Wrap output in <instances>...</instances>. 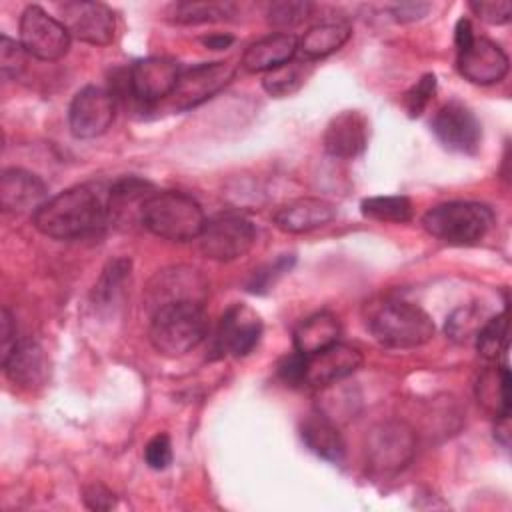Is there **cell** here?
I'll return each instance as SVG.
<instances>
[{
  "instance_id": "cell-1",
  "label": "cell",
  "mask_w": 512,
  "mask_h": 512,
  "mask_svg": "<svg viewBox=\"0 0 512 512\" xmlns=\"http://www.w3.org/2000/svg\"><path fill=\"white\" fill-rule=\"evenodd\" d=\"M108 218L106 202L88 184L70 186L48 198L34 214V228L54 240H70L98 230Z\"/></svg>"
},
{
  "instance_id": "cell-2",
  "label": "cell",
  "mask_w": 512,
  "mask_h": 512,
  "mask_svg": "<svg viewBox=\"0 0 512 512\" xmlns=\"http://www.w3.org/2000/svg\"><path fill=\"white\" fill-rule=\"evenodd\" d=\"M148 338L162 356H184L194 350L208 332V318L200 302H174L154 310Z\"/></svg>"
},
{
  "instance_id": "cell-3",
  "label": "cell",
  "mask_w": 512,
  "mask_h": 512,
  "mask_svg": "<svg viewBox=\"0 0 512 512\" xmlns=\"http://www.w3.org/2000/svg\"><path fill=\"white\" fill-rule=\"evenodd\" d=\"M140 224L170 242L196 240L206 224L200 204L178 190H156L142 208Z\"/></svg>"
},
{
  "instance_id": "cell-4",
  "label": "cell",
  "mask_w": 512,
  "mask_h": 512,
  "mask_svg": "<svg viewBox=\"0 0 512 512\" xmlns=\"http://www.w3.org/2000/svg\"><path fill=\"white\" fill-rule=\"evenodd\" d=\"M492 224L494 212L490 206L470 200L444 202L422 216V226L428 234L454 246L480 242L490 232Z\"/></svg>"
},
{
  "instance_id": "cell-5",
  "label": "cell",
  "mask_w": 512,
  "mask_h": 512,
  "mask_svg": "<svg viewBox=\"0 0 512 512\" xmlns=\"http://www.w3.org/2000/svg\"><path fill=\"white\" fill-rule=\"evenodd\" d=\"M368 328L388 348H418L430 342L436 330L432 318L420 306L402 300L378 306L368 320Z\"/></svg>"
},
{
  "instance_id": "cell-6",
  "label": "cell",
  "mask_w": 512,
  "mask_h": 512,
  "mask_svg": "<svg viewBox=\"0 0 512 512\" xmlns=\"http://www.w3.org/2000/svg\"><path fill=\"white\" fill-rule=\"evenodd\" d=\"M196 240L206 258L216 262H232L250 252L256 242V228L244 216L222 214L206 220Z\"/></svg>"
},
{
  "instance_id": "cell-7",
  "label": "cell",
  "mask_w": 512,
  "mask_h": 512,
  "mask_svg": "<svg viewBox=\"0 0 512 512\" xmlns=\"http://www.w3.org/2000/svg\"><path fill=\"white\" fill-rule=\"evenodd\" d=\"M70 32L40 6H26L20 16V46L42 62H56L70 50Z\"/></svg>"
},
{
  "instance_id": "cell-8",
  "label": "cell",
  "mask_w": 512,
  "mask_h": 512,
  "mask_svg": "<svg viewBox=\"0 0 512 512\" xmlns=\"http://www.w3.org/2000/svg\"><path fill=\"white\" fill-rule=\"evenodd\" d=\"M416 452L414 430L400 420H388L376 424L366 438V456L378 472L402 470Z\"/></svg>"
},
{
  "instance_id": "cell-9",
  "label": "cell",
  "mask_w": 512,
  "mask_h": 512,
  "mask_svg": "<svg viewBox=\"0 0 512 512\" xmlns=\"http://www.w3.org/2000/svg\"><path fill=\"white\" fill-rule=\"evenodd\" d=\"M208 296L206 278L190 266H172L158 270L146 286L144 304L152 314L154 310L174 304V302H200L204 304Z\"/></svg>"
},
{
  "instance_id": "cell-10",
  "label": "cell",
  "mask_w": 512,
  "mask_h": 512,
  "mask_svg": "<svg viewBox=\"0 0 512 512\" xmlns=\"http://www.w3.org/2000/svg\"><path fill=\"white\" fill-rule=\"evenodd\" d=\"M114 94L100 86L80 88L68 106V128L74 138L90 140L102 136L114 122Z\"/></svg>"
},
{
  "instance_id": "cell-11",
  "label": "cell",
  "mask_w": 512,
  "mask_h": 512,
  "mask_svg": "<svg viewBox=\"0 0 512 512\" xmlns=\"http://www.w3.org/2000/svg\"><path fill=\"white\" fill-rule=\"evenodd\" d=\"M236 74L232 62H204L180 72V78L170 94V104L176 110H190L210 100L230 84Z\"/></svg>"
},
{
  "instance_id": "cell-12",
  "label": "cell",
  "mask_w": 512,
  "mask_h": 512,
  "mask_svg": "<svg viewBox=\"0 0 512 512\" xmlns=\"http://www.w3.org/2000/svg\"><path fill=\"white\" fill-rule=\"evenodd\" d=\"M58 10L62 24L72 38L92 46H106L114 40L116 16L106 4L92 0H70L58 4Z\"/></svg>"
},
{
  "instance_id": "cell-13",
  "label": "cell",
  "mask_w": 512,
  "mask_h": 512,
  "mask_svg": "<svg viewBox=\"0 0 512 512\" xmlns=\"http://www.w3.org/2000/svg\"><path fill=\"white\" fill-rule=\"evenodd\" d=\"M304 356V354H302ZM362 352L356 346L334 342L302 360V384L326 388L352 376L362 366Z\"/></svg>"
},
{
  "instance_id": "cell-14",
  "label": "cell",
  "mask_w": 512,
  "mask_h": 512,
  "mask_svg": "<svg viewBox=\"0 0 512 512\" xmlns=\"http://www.w3.org/2000/svg\"><path fill=\"white\" fill-rule=\"evenodd\" d=\"M180 78V64L168 56H148L136 60L128 70V90L142 104L168 98Z\"/></svg>"
},
{
  "instance_id": "cell-15",
  "label": "cell",
  "mask_w": 512,
  "mask_h": 512,
  "mask_svg": "<svg viewBox=\"0 0 512 512\" xmlns=\"http://www.w3.org/2000/svg\"><path fill=\"white\" fill-rule=\"evenodd\" d=\"M432 132L450 152L476 154L482 142L480 120L462 102L444 104L432 120Z\"/></svg>"
},
{
  "instance_id": "cell-16",
  "label": "cell",
  "mask_w": 512,
  "mask_h": 512,
  "mask_svg": "<svg viewBox=\"0 0 512 512\" xmlns=\"http://www.w3.org/2000/svg\"><path fill=\"white\" fill-rule=\"evenodd\" d=\"M262 336V318L246 304H232L220 318L216 350L222 356H248Z\"/></svg>"
},
{
  "instance_id": "cell-17",
  "label": "cell",
  "mask_w": 512,
  "mask_h": 512,
  "mask_svg": "<svg viewBox=\"0 0 512 512\" xmlns=\"http://www.w3.org/2000/svg\"><path fill=\"white\" fill-rule=\"evenodd\" d=\"M456 68L468 82L490 86L508 74V56L496 42L474 36L466 48L458 50Z\"/></svg>"
},
{
  "instance_id": "cell-18",
  "label": "cell",
  "mask_w": 512,
  "mask_h": 512,
  "mask_svg": "<svg viewBox=\"0 0 512 512\" xmlns=\"http://www.w3.org/2000/svg\"><path fill=\"white\" fill-rule=\"evenodd\" d=\"M44 180L24 168H6L0 176V206L10 214L36 212L48 198Z\"/></svg>"
},
{
  "instance_id": "cell-19",
  "label": "cell",
  "mask_w": 512,
  "mask_h": 512,
  "mask_svg": "<svg viewBox=\"0 0 512 512\" xmlns=\"http://www.w3.org/2000/svg\"><path fill=\"white\" fill-rule=\"evenodd\" d=\"M324 150L334 158H356L368 144V120L360 110L336 114L322 136Z\"/></svg>"
},
{
  "instance_id": "cell-20",
  "label": "cell",
  "mask_w": 512,
  "mask_h": 512,
  "mask_svg": "<svg viewBox=\"0 0 512 512\" xmlns=\"http://www.w3.org/2000/svg\"><path fill=\"white\" fill-rule=\"evenodd\" d=\"M336 218V206L322 198H296L274 212V224L286 234H304L330 224Z\"/></svg>"
},
{
  "instance_id": "cell-21",
  "label": "cell",
  "mask_w": 512,
  "mask_h": 512,
  "mask_svg": "<svg viewBox=\"0 0 512 512\" xmlns=\"http://www.w3.org/2000/svg\"><path fill=\"white\" fill-rule=\"evenodd\" d=\"M2 368L8 380L20 388L40 386L48 378V358L32 340H18L2 358Z\"/></svg>"
},
{
  "instance_id": "cell-22",
  "label": "cell",
  "mask_w": 512,
  "mask_h": 512,
  "mask_svg": "<svg viewBox=\"0 0 512 512\" xmlns=\"http://www.w3.org/2000/svg\"><path fill=\"white\" fill-rule=\"evenodd\" d=\"M298 38L288 32L268 34L252 42L242 54V66L248 72H270L294 58Z\"/></svg>"
},
{
  "instance_id": "cell-23",
  "label": "cell",
  "mask_w": 512,
  "mask_h": 512,
  "mask_svg": "<svg viewBox=\"0 0 512 512\" xmlns=\"http://www.w3.org/2000/svg\"><path fill=\"white\" fill-rule=\"evenodd\" d=\"M154 192L156 190L140 178H134V176L120 178L118 182L112 184V188L108 192V200H106L108 216L118 224H128L134 220L140 222L144 202Z\"/></svg>"
},
{
  "instance_id": "cell-24",
  "label": "cell",
  "mask_w": 512,
  "mask_h": 512,
  "mask_svg": "<svg viewBox=\"0 0 512 512\" xmlns=\"http://www.w3.org/2000/svg\"><path fill=\"white\" fill-rule=\"evenodd\" d=\"M476 400L496 420L510 416V372L506 364L482 370L476 380Z\"/></svg>"
},
{
  "instance_id": "cell-25",
  "label": "cell",
  "mask_w": 512,
  "mask_h": 512,
  "mask_svg": "<svg viewBox=\"0 0 512 512\" xmlns=\"http://www.w3.org/2000/svg\"><path fill=\"white\" fill-rule=\"evenodd\" d=\"M304 444L320 458L338 464L344 458V440L334 422L324 414H310L300 426Z\"/></svg>"
},
{
  "instance_id": "cell-26",
  "label": "cell",
  "mask_w": 512,
  "mask_h": 512,
  "mask_svg": "<svg viewBox=\"0 0 512 512\" xmlns=\"http://www.w3.org/2000/svg\"><path fill=\"white\" fill-rule=\"evenodd\" d=\"M350 36H352V26L348 22H342V20L320 22L304 32V36L298 40V50L304 54L306 60L312 62L340 50Z\"/></svg>"
},
{
  "instance_id": "cell-27",
  "label": "cell",
  "mask_w": 512,
  "mask_h": 512,
  "mask_svg": "<svg viewBox=\"0 0 512 512\" xmlns=\"http://www.w3.org/2000/svg\"><path fill=\"white\" fill-rule=\"evenodd\" d=\"M340 338V322L330 312H316L302 320L294 330V348L296 352L308 356L314 354Z\"/></svg>"
},
{
  "instance_id": "cell-28",
  "label": "cell",
  "mask_w": 512,
  "mask_h": 512,
  "mask_svg": "<svg viewBox=\"0 0 512 512\" xmlns=\"http://www.w3.org/2000/svg\"><path fill=\"white\" fill-rule=\"evenodd\" d=\"M310 74H312L310 60L292 58L290 62L266 72L262 78V88L274 98H286L298 92Z\"/></svg>"
},
{
  "instance_id": "cell-29",
  "label": "cell",
  "mask_w": 512,
  "mask_h": 512,
  "mask_svg": "<svg viewBox=\"0 0 512 512\" xmlns=\"http://www.w3.org/2000/svg\"><path fill=\"white\" fill-rule=\"evenodd\" d=\"M476 350L486 360H498L508 350V312L486 318L476 332Z\"/></svg>"
},
{
  "instance_id": "cell-30",
  "label": "cell",
  "mask_w": 512,
  "mask_h": 512,
  "mask_svg": "<svg viewBox=\"0 0 512 512\" xmlns=\"http://www.w3.org/2000/svg\"><path fill=\"white\" fill-rule=\"evenodd\" d=\"M364 218L376 222H408L412 218V202L406 196H372L360 202Z\"/></svg>"
},
{
  "instance_id": "cell-31",
  "label": "cell",
  "mask_w": 512,
  "mask_h": 512,
  "mask_svg": "<svg viewBox=\"0 0 512 512\" xmlns=\"http://www.w3.org/2000/svg\"><path fill=\"white\" fill-rule=\"evenodd\" d=\"M230 4L218 2H176L168 6V20L174 24H208L228 16Z\"/></svg>"
},
{
  "instance_id": "cell-32",
  "label": "cell",
  "mask_w": 512,
  "mask_h": 512,
  "mask_svg": "<svg viewBox=\"0 0 512 512\" xmlns=\"http://www.w3.org/2000/svg\"><path fill=\"white\" fill-rule=\"evenodd\" d=\"M484 312L478 306L456 308L446 320V336L458 344H466L476 338V332L484 324Z\"/></svg>"
},
{
  "instance_id": "cell-33",
  "label": "cell",
  "mask_w": 512,
  "mask_h": 512,
  "mask_svg": "<svg viewBox=\"0 0 512 512\" xmlns=\"http://www.w3.org/2000/svg\"><path fill=\"white\" fill-rule=\"evenodd\" d=\"M128 274H130V260L116 258V260L108 262V266L102 270L98 284L94 286V300L98 304L114 302V298L120 292Z\"/></svg>"
},
{
  "instance_id": "cell-34",
  "label": "cell",
  "mask_w": 512,
  "mask_h": 512,
  "mask_svg": "<svg viewBox=\"0 0 512 512\" xmlns=\"http://www.w3.org/2000/svg\"><path fill=\"white\" fill-rule=\"evenodd\" d=\"M294 262H296L294 254H282L274 262L254 270V274L246 282L248 292H252V294H266L286 272H290Z\"/></svg>"
},
{
  "instance_id": "cell-35",
  "label": "cell",
  "mask_w": 512,
  "mask_h": 512,
  "mask_svg": "<svg viewBox=\"0 0 512 512\" xmlns=\"http://www.w3.org/2000/svg\"><path fill=\"white\" fill-rule=\"evenodd\" d=\"M312 12V4L306 0H278L268 8V22L276 28H292L304 22Z\"/></svg>"
},
{
  "instance_id": "cell-36",
  "label": "cell",
  "mask_w": 512,
  "mask_h": 512,
  "mask_svg": "<svg viewBox=\"0 0 512 512\" xmlns=\"http://www.w3.org/2000/svg\"><path fill=\"white\" fill-rule=\"evenodd\" d=\"M436 92V76L434 74H424L406 94H404V108L410 118H418L424 108L428 106L430 98Z\"/></svg>"
},
{
  "instance_id": "cell-37",
  "label": "cell",
  "mask_w": 512,
  "mask_h": 512,
  "mask_svg": "<svg viewBox=\"0 0 512 512\" xmlns=\"http://www.w3.org/2000/svg\"><path fill=\"white\" fill-rule=\"evenodd\" d=\"M24 48L20 42L16 44L12 38L2 34L0 38V68L6 78H18L20 72L24 70Z\"/></svg>"
},
{
  "instance_id": "cell-38",
  "label": "cell",
  "mask_w": 512,
  "mask_h": 512,
  "mask_svg": "<svg viewBox=\"0 0 512 512\" xmlns=\"http://www.w3.org/2000/svg\"><path fill=\"white\" fill-rule=\"evenodd\" d=\"M470 10L484 22L500 26L506 24L512 16V4L506 0H480L470 2Z\"/></svg>"
},
{
  "instance_id": "cell-39",
  "label": "cell",
  "mask_w": 512,
  "mask_h": 512,
  "mask_svg": "<svg viewBox=\"0 0 512 512\" xmlns=\"http://www.w3.org/2000/svg\"><path fill=\"white\" fill-rule=\"evenodd\" d=\"M144 460L152 470H164L172 462V444L168 434H156L144 446Z\"/></svg>"
},
{
  "instance_id": "cell-40",
  "label": "cell",
  "mask_w": 512,
  "mask_h": 512,
  "mask_svg": "<svg viewBox=\"0 0 512 512\" xmlns=\"http://www.w3.org/2000/svg\"><path fill=\"white\" fill-rule=\"evenodd\" d=\"M84 502L92 510H108V508H112L116 504V498H114V494L106 486L92 484V486H88L84 490Z\"/></svg>"
},
{
  "instance_id": "cell-41",
  "label": "cell",
  "mask_w": 512,
  "mask_h": 512,
  "mask_svg": "<svg viewBox=\"0 0 512 512\" xmlns=\"http://www.w3.org/2000/svg\"><path fill=\"white\" fill-rule=\"evenodd\" d=\"M428 10H430V4L426 2H402L392 8V14L398 22H414L426 16Z\"/></svg>"
},
{
  "instance_id": "cell-42",
  "label": "cell",
  "mask_w": 512,
  "mask_h": 512,
  "mask_svg": "<svg viewBox=\"0 0 512 512\" xmlns=\"http://www.w3.org/2000/svg\"><path fill=\"white\" fill-rule=\"evenodd\" d=\"M2 332H0V342H2V358L12 350V346L18 342L16 340V324L12 320V314L4 308L2 310Z\"/></svg>"
},
{
  "instance_id": "cell-43",
  "label": "cell",
  "mask_w": 512,
  "mask_h": 512,
  "mask_svg": "<svg viewBox=\"0 0 512 512\" xmlns=\"http://www.w3.org/2000/svg\"><path fill=\"white\" fill-rule=\"evenodd\" d=\"M454 40H456V48H458V50L466 48V46L474 40V32H472L470 20H466V18H460V20H458L456 30H454Z\"/></svg>"
},
{
  "instance_id": "cell-44",
  "label": "cell",
  "mask_w": 512,
  "mask_h": 512,
  "mask_svg": "<svg viewBox=\"0 0 512 512\" xmlns=\"http://www.w3.org/2000/svg\"><path fill=\"white\" fill-rule=\"evenodd\" d=\"M232 42H234V38L228 36V34H210V36L202 38V44H204L206 48H210V50H224V48H228Z\"/></svg>"
}]
</instances>
